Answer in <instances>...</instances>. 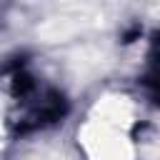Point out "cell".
<instances>
[{
	"instance_id": "cell-1",
	"label": "cell",
	"mask_w": 160,
	"mask_h": 160,
	"mask_svg": "<svg viewBox=\"0 0 160 160\" xmlns=\"http://www.w3.org/2000/svg\"><path fill=\"white\" fill-rule=\"evenodd\" d=\"M142 85L148 88V92L155 100H160V42H155V48L148 58V65L142 72Z\"/></svg>"
}]
</instances>
